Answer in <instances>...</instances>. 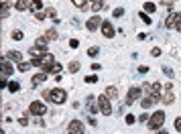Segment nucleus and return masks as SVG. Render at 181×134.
I'll use <instances>...</instances> for the list:
<instances>
[{"label": "nucleus", "instance_id": "nucleus-1", "mask_svg": "<svg viewBox=\"0 0 181 134\" xmlns=\"http://www.w3.org/2000/svg\"><path fill=\"white\" fill-rule=\"evenodd\" d=\"M143 92L149 98H157V100L161 102V85H159V83H155V81H146V83L143 85Z\"/></svg>", "mask_w": 181, "mask_h": 134}, {"label": "nucleus", "instance_id": "nucleus-2", "mask_svg": "<svg viewBox=\"0 0 181 134\" xmlns=\"http://www.w3.org/2000/svg\"><path fill=\"white\" fill-rule=\"evenodd\" d=\"M163 122H165V112H155V114H151V118H149V128L151 130H159V128L163 126Z\"/></svg>", "mask_w": 181, "mask_h": 134}, {"label": "nucleus", "instance_id": "nucleus-3", "mask_svg": "<svg viewBox=\"0 0 181 134\" xmlns=\"http://www.w3.org/2000/svg\"><path fill=\"white\" fill-rule=\"evenodd\" d=\"M55 63H57V61H55V57H53L51 53H45V55L41 57V69H43L45 73H51V71H53V65H55Z\"/></svg>", "mask_w": 181, "mask_h": 134}, {"label": "nucleus", "instance_id": "nucleus-4", "mask_svg": "<svg viewBox=\"0 0 181 134\" xmlns=\"http://www.w3.org/2000/svg\"><path fill=\"white\" fill-rule=\"evenodd\" d=\"M98 108H100V112H102L104 116H110V114H112V104H110V100H108V96H106V94L98 98Z\"/></svg>", "mask_w": 181, "mask_h": 134}, {"label": "nucleus", "instance_id": "nucleus-5", "mask_svg": "<svg viewBox=\"0 0 181 134\" xmlns=\"http://www.w3.org/2000/svg\"><path fill=\"white\" fill-rule=\"evenodd\" d=\"M65 100H67V92H65V89H61V88L51 89V100H49V102H53V104H63Z\"/></svg>", "mask_w": 181, "mask_h": 134}, {"label": "nucleus", "instance_id": "nucleus-6", "mask_svg": "<svg viewBox=\"0 0 181 134\" xmlns=\"http://www.w3.org/2000/svg\"><path fill=\"white\" fill-rule=\"evenodd\" d=\"M140 94H143V88H140V85H132V88L128 89V94H126V104H128V106L134 104L140 98Z\"/></svg>", "mask_w": 181, "mask_h": 134}, {"label": "nucleus", "instance_id": "nucleus-7", "mask_svg": "<svg viewBox=\"0 0 181 134\" xmlns=\"http://www.w3.org/2000/svg\"><path fill=\"white\" fill-rule=\"evenodd\" d=\"M175 96H173V83H165V92H163L161 96V102L165 104V106H169V104H173Z\"/></svg>", "mask_w": 181, "mask_h": 134}, {"label": "nucleus", "instance_id": "nucleus-8", "mask_svg": "<svg viewBox=\"0 0 181 134\" xmlns=\"http://www.w3.org/2000/svg\"><path fill=\"white\" fill-rule=\"evenodd\" d=\"M29 112H31L33 116H45L47 112V106L43 102H33L31 106H29Z\"/></svg>", "mask_w": 181, "mask_h": 134}, {"label": "nucleus", "instance_id": "nucleus-9", "mask_svg": "<svg viewBox=\"0 0 181 134\" xmlns=\"http://www.w3.org/2000/svg\"><path fill=\"white\" fill-rule=\"evenodd\" d=\"M12 71H14V67H12L6 59H2V73H0V81H6L8 75H12Z\"/></svg>", "mask_w": 181, "mask_h": 134}, {"label": "nucleus", "instance_id": "nucleus-10", "mask_svg": "<svg viewBox=\"0 0 181 134\" xmlns=\"http://www.w3.org/2000/svg\"><path fill=\"white\" fill-rule=\"evenodd\" d=\"M102 23H104V20H102L100 16H92V19H88V23H85V29H88V31H96V29L102 27Z\"/></svg>", "mask_w": 181, "mask_h": 134}, {"label": "nucleus", "instance_id": "nucleus-11", "mask_svg": "<svg viewBox=\"0 0 181 134\" xmlns=\"http://www.w3.org/2000/svg\"><path fill=\"white\" fill-rule=\"evenodd\" d=\"M102 35H104V37L106 39H112V37H114V27H112V23H108V20H104V23H102Z\"/></svg>", "mask_w": 181, "mask_h": 134}, {"label": "nucleus", "instance_id": "nucleus-12", "mask_svg": "<svg viewBox=\"0 0 181 134\" xmlns=\"http://www.w3.org/2000/svg\"><path fill=\"white\" fill-rule=\"evenodd\" d=\"M179 14H177V12H173V14H169V16H167V20H165V27L167 29H173L175 27V24H177L179 23Z\"/></svg>", "mask_w": 181, "mask_h": 134}, {"label": "nucleus", "instance_id": "nucleus-13", "mask_svg": "<svg viewBox=\"0 0 181 134\" xmlns=\"http://www.w3.org/2000/svg\"><path fill=\"white\" fill-rule=\"evenodd\" d=\"M10 61H16V63H23V53L20 51H16V49H10L8 51V55H6Z\"/></svg>", "mask_w": 181, "mask_h": 134}, {"label": "nucleus", "instance_id": "nucleus-14", "mask_svg": "<svg viewBox=\"0 0 181 134\" xmlns=\"http://www.w3.org/2000/svg\"><path fill=\"white\" fill-rule=\"evenodd\" d=\"M69 130H71V132L81 134V132H84V124H81L80 120H71V122H69Z\"/></svg>", "mask_w": 181, "mask_h": 134}, {"label": "nucleus", "instance_id": "nucleus-15", "mask_svg": "<svg viewBox=\"0 0 181 134\" xmlns=\"http://www.w3.org/2000/svg\"><path fill=\"white\" fill-rule=\"evenodd\" d=\"M14 8H16L19 12H25L27 8H31V2H29V0H16V2H14Z\"/></svg>", "mask_w": 181, "mask_h": 134}, {"label": "nucleus", "instance_id": "nucleus-16", "mask_svg": "<svg viewBox=\"0 0 181 134\" xmlns=\"http://www.w3.org/2000/svg\"><path fill=\"white\" fill-rule=\"evenodd\" d=\"M45 79H47V73L45 71H41V73H37V75H33V83L35 85H39V83H45Z\"/></svg>", "mask_w": 181, "mask_h": 134}, {"label": "nucleus", "instance_id": "nucleus-17", "mask_svg": "<svg viewBox=\"0 0 181 134\" xmlns=\"http://www.w3.org/2000/svg\"><path fill=\"white\" fill-rule=\"evenodd\" d=\"M29 53H31L33 55V59H39V57H43V55H45V53H43V49H41V47H31V49H29Z\"/></svg>", "mask_w": 181, "mask_h": 134}, {"label": "nucleus", "instance_id": "nucleus-18", "mask_svg": "<svg viewBox=\"0 0 181 134\" xmlns=\"http://www.w3.org/2000/svg\"><path fill=\"white\" fill-rule=\"evenodd\" d=\"M31 10L35 12V14L41 12L43 10V0H31Z\"/></svg>", "mask_w": 181, "mask_h": 134}, {"label": "nucleus", "instance_id": "nucleus-19", "mask_svg": "<svg viewBox=\"0 0 181 134\" xmlns=\"http://www.w3.org/2000/svg\"><path fill=\"white\" fill-rule=\"evenodd\" d=\"M157 102H159L157 98H149V96H146L145 100L140 102V106H143V108H151V106H155V104H157Z\"/></svg>", "mask_w": 181, "mask_h": 134}, {"label": "nucleus", "instance_id": "nucleus-20", "mask_svg": "<svg viewBox=\"0 0 181 134\" xmlns=\"http://www.w3.org/2000/svg\"><path fill=\"white\" fill-rule=\"evenodd\" d=\"M106 96H108V100H116V96H118V89H116L114 85H110V88H106Z\"/></svg>", "mask_w": 181, "mask_h": 134}, {"label": "nucleus", "instance_id": "nucleus-21", "mask_svg": "<svg viewBox=\"0 0 181 134\" xmlns=\"http://www.w3.org/2000/svg\"><path fill=\"white\" fill-rule=\"evenodd\" d=\"M57 37H59V35H57L55 29H49V31L45 33V39H47V41H57Z\"/></svg>", "mask_w": 181, "mask_h": 134}, {"label": "nucleus", "instance_id": "nucleus-22", "mask_svg": "<svg viewBox=\"0 0 181 134\" xmlns=\"http://www.w3.org/2000/svg\"><path fill=\"white\" fill-rule=\"evenodd\" d=\"M102 8H106V2H104V0H96V2L92 4V10H94V12H100Z\"/></svg>", "mask_w": 181, "mask_h": 134}, {"label": "nucleus", "instance_id": "nucleus-23", "mask_svg": "<svg viewBox=\"0 0 181 134\" xmlns=\"http://www.w3.org/2000/svg\"><path fill=\"white\" fill-rule=\"evenodd\" d=\"M2 19H8V14H10V2H2Z\"/></svg>", "mask_w": 181, "mask_h": 134}, {"label": "nucleus", "instance_id": "nucleus-24", "mask_svg": "<svg viewBox=\"0 0 181 134\" xmlns=\"http://www.w3.org/2000/svg\"><path fill=\"white\" fill-rule=\"evenodd\" d=\"M88 110H90V114H94V112H96L98 110V108H96V98H88Z\"/></svg>", "mask_w": 181, "mask_h": 134}, {"label": "nucleus", "instance_id": "nucleus-25", "mask_svg": "<svg viewBox=\"0 0 181 134\" xmlns=\"http://www.w3.org/2000/svg\"><path fill=\"white\" fill-rule=\"evenodd\" d=\"M67 69H69V73H77V71H80V63H77V61H71L69 65H67Z\"/></svg>", "mask_w": 181, "mask_h": 134}, {"label": "nucleus", "instance_id": "nucleus-26", "mask_svg": "<svg viewBox=\"0 0 181 134\" xmlns=\"http://www.w3.org/2000/svg\"><path fill=\"white\" fill-rule=\"evenodd\" d=\"M157 10V4H153V2H145V12L149 14V12H155Z\"/></svg>", "mask_w": 181, "mask_h": 134}, {"label": "nucleus", "instance_id": "nucleus-27", "mask_svg": "<svg viewBox=\"0 0 181 134\" xmlns=\"http://www.w3.org/2000/svg\"><path fill=\"white\" fill-rule=\"evenodd\" d=\"M35 45H37V47H41V49L45 51V47H47V39H45V37H39L37 41H35Z\"/></svg>", "mask_w": 181, "mask_h": 134}, {"label": "nucleus", "instance_id": "nucleus-28", "mask_svg": "<svg viewBox=\"0 0 181 134\" xmlns=\"http://www.w3.org/2000/svg\"><path fill=\"white\" fill-rule=\"evenodd\" d=\"M16 69H19L20 73H27L29 69H31V63H25V61H23V63H19V67H16Z\"/></svg>", "mask_w": 181, "mask_h": 134}, {"label": "nucleus", "instance_id": "nucleus-29", "mask_svg": "<svg viewBox=\"0 0 181 134\" xmlns=\"http://www.w3.org/2000/svg\"><path fill=\"white\" fill-rule=\"evenodd\" d=\"M10 37L14 39V41H23V37H25V35H23V31H19V29H16V31H12Z\"/></svg>", "mask_w": 181, "mask_h": 134}, {"label": "nucleus", "instance_id": "nucleus-30", "mask_svg": "<svg viewBox=\"0 0 181 134\" xmlns=\"http://www.w3.org/2000/svg\"><path fill=\"white\" fill-rule=\"evenodd\" d=\"M98 53H100V47H90V49H88V55H90V57H96Z\"/></svg>", "mask_w": 181, "mask_h": 134}, {"label": "nucleus", "instance_id": "nucleus-31", "mask_svg": "<svg viewBox=\"0 0 181 134\" xmlns=\"http://www.w3.org/2000/svg\"><path fill=\"white\" fill-rule=\"evenodd\" d=\"M8 89H10V92H19V89H20L19 81H10V83H8Z\"/></svg>", "mask_w": 181, "mask_h": 134}, {"label": "nucleus", "instance_id": "nucleus-32", "mask_svg": "<svg viewBox=\"0 0 181 134\" xmlns=\"http://www.w3.org/2000/svg\"><path fill=\"white\" fill-rule=\"evenodd\" d=\"M140 19H143V23H145V24H151V23H153V19H151V16L146 14V12H140Z\"/></svg>", "mask_w": 181, "mask_h": 134}, {"label": "nucleus", "instance_id": "nucleus-33", "mask_svg": "<svg viewBox=\"0 0 181 134\" xmlns=\"http://www.w3.org/2000/svg\"><path fill=\"white\" fill-rule=\"evenodd\" d=\"M73 4H75L77 8H85V2H88V0H71Z\"/></svg>", "mask_w": 181, "mask_h": 134}, {"label": "nucleus", "instance_id": "nucleus-34", "mask_svg": "<svg viewBox=\"0 0 181 134\" xmlns=\"http://www.w3.org/2000/svg\"><path fill=\"white\" fill-rule=\"evenodd\" d=\"M35 19H37V20H45V19H47V12H45V10L37 12V14H35Z\"/></svg>", "mask_w": 181, "mask_h": 134}, {"label": "nucleus", "instance_id": "nucleus-35", "mask_svg": "<svg viewBox=\"0 0 181 134\" xmlns=\"http://www.w3.org/2000/svg\"><path fill=\"white\" fill-rule=\"evenodd\" d=\"M96 81H98L96 75H88V77H85V83H96Z\"/></svg>", "mask_w": 181, "mask_h": 134}, {"label": "nucleus", "instance_id": "nucleus-36", "mask_svg": "<svg viewBox=\"0 0 181 134\" xmlns=\"http://www.w3.org/2000/svg\"><path fill=\"white\" fill-rule=\"evenodd\" d=\"M69 47H71V49H77V47H80V41H77V39H71V41H69Z\"/></svg>", "mask_w": 181, "mask_h": 134}, {"label": "nucleus", "instance_id": "nucleus-37", "mask_svg": "<svg viewBox=\"0 0 181 134\" xmlns=\"http://www.w3.org/2000/svg\"><path fill=\"white\" fill-rule=\"evenodd\" d=\"M124 14V8H116L114 12H112V16H122Z\"/></svg>", "mask_w": 181, "mask_h": 134}, {"label": "nucleus", "instance_id": "nucleus-38", "mask_svg": "<svg viewBox=\"0 0 181 134\" xmlns=\"http://www.w3.org/2000/svg\"><path fill=\"white\" fill-rule=\"evenodd\" d=\"M163 73H165V75H167V77H173V75H175V73H173V71H171V69H169V67H163Z\"/></svg>", "mask_w": 181, "mask_h": 134}, {"label": "nucleus", "instance_id": "nucleus-39", "mask_svg": "<svg viewBox=\"0 0 181 134\" xmlns=\"http://www.w3.org/2000/svg\"><path fill=\"white\" fill-rule=\"evenodd\" d=\"M149 118H151V114H140V116H139L140 122H149Z\"/></svg>", "mask_w": 181, "mask_h": 134}, {"label": "nucleus", "instance_id": "nucleus-40", "mask_svg": "<svg viewBox=\"0 0 181 134\" xmlns=\"http://www.w3.org/2000/svg\"><path fill=\"white\" fill-rule=\"evenodd\" d=\"M134 122H136V118H134L132 114H128V116H126V124H134Z\"/></svg>", "mask_w": 181, "mask_h": 134}, {"label": "nucleus", "instance_id": "nucleus-41", "mask_svg": "<svg viewBox=\"0 0 181 134\" xmlns=\"http://www.w3.org/2000/svg\"><path fill=\"white\" fill-rule=\"evenodd\" d=\"M151 55H153V57H159V55H161V49H157V47H155V49L151 51Z\"/></svg>", "mask_w": 181, "mask_h": 134}, {"label": "nucleus", "instance_id": "nucleus-42", "mask_svg": "<svg viewBox=\"0 0 181 134\" xmlns=\"http://www.w3.org/2000/svg\"><path fill=\"white\" fill-rule=\"evenodd\" d=\"M59 71H61V65H59V63H55V65H53V71H51V73H59Z\"/></svg>", "mask_w": 181, "mask_h": 134}, {"label": "nucleus", "instance_id": "nucleus-43", "mask_svg": "<svg viewBox=\"0 0 181 134\" xmlns=\"http://www.w3.org/2000/svg\"><path fill=\"white\" fill-rule=\"evenodd\" d=\"M175 128H177V132H181V118L175 120Z\"/></svg>", "mask_w": 181, "mask_h": 134}, {"label": "nucleus", "instance_id": "nucleus-44", "mask_svg": "<svg viewBox=\"0 0 181 134\" xmlns=\"http://www.w3.org/2000/svg\"><path fill=\"white\" fill-rule=\"evenodd\" d=\"M43 98H45V100H51V89H47V92H43Z\"/></svg>", "mask_w": 181, "mask_h": 134}, {"label": "nucleus", "instance_id": "nucleus-45", "mask_svg": "<svg viewBox=\"0 0 181 134\" xmlns=\"http://www.w3.org/2000/svg\"><path fill=\"white\" fill-rule=\"evenodd\" d=\"M175 29H177V31L181 33V20H179V23H177V24H175Z\"/></svg>", "mask_w": 181, "mask_h": 134}, {"label": "nucleus", "instance_id": "nucleus-46", "mask_svg": "<svg viewBox=\"0 0 181 134\" xmlns=\"http://www.w3.org/2000/svg\"><path fill=\"white\" fill-rule=\"evenodd\" d=\"M155 134H169L167 130H161V128H159V132H155Z\"/></svg>", "mask_w": 181, "mask_h": 134}, {"label": "nucleus", "instance_id": "nucleus-47", "mask_svg": "<svg viewBox=\"0 0 181 134\" xmlns=\"http://www.w3.org/2000/svg\"><path fill=\"white\" fill-rule=\"evenodd\" d=\"M65 134H77V132H71V130H69V132H65Z\"/></svg>", "mask_w": 181, "mask_h": 134}, {"label": "nucleus", "instance_id": "nucleus-48", "mask_svg": "<svg viewBox=\"0 0 181 134\" xmlns=\"http://www.w3.org/2000/svg\"><path fill=\"white\" fill-rule=\"evenodd\" d=\"M167 2H171V0H167Z\"/></svg>", "mask_w": 181, "mask_h": 134}, {"label": "nucleus", "instance_id": "nucleus-49", "mask_svg": "<svg viewBox=\"0 0 181 134\" xmlns=\"http://www.w3.org/2000/svg\"><path fill=\"white\" fill-rule=\"evenodd\" d=\"M94 2H96V0H94Z\"/></svg>", "mask_w": 181, "mask_h": 134}]
</instances>
